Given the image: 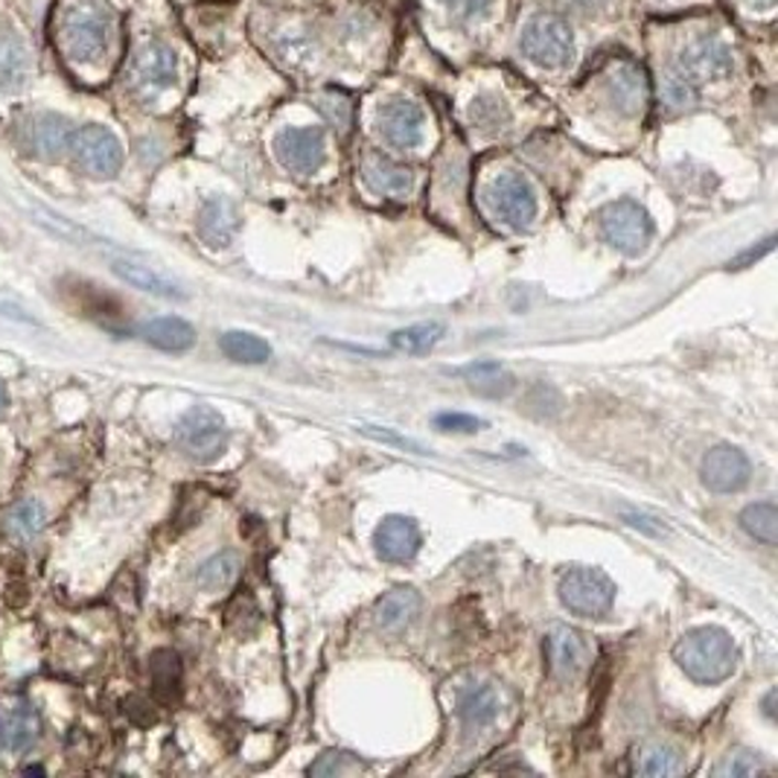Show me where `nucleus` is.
I'll use <instances>...</instances> for the list:
<instances>
[{"instance_id":"obj_1","label":"nucleus","mask_w":778,"mask_h":778,"mask_svg":"<svg viewBox=\"0 0 778 778\" xmlns=\"http://www.w3.org/2000/svg\"><path fill=\"white\" fill-rule=\"evenodd\" d=\"M673 659L700 686H717L737 668V647L726 629L697 627L673 645Z\"/></svg>"},{"instance_id":"obj_2","label":"nucleus","mask_w":778,"mask_h":778,"mask_svg":"<svg viewBox=\"0 0 778 778\" xmlns=\"http://www.w3.org/2000/svg\"><path fill=\"white\" fill-rule=\"evenodd\" d=\"M58 42L74 62H94L106 53L108 44V12L100 3H74L67 7Z\"/></svg>"},{"instance_id":"obj_3","label":"nucleus","mask_w":778,"mask_h":778,"mask_svg":"<svg viewBox=\"0 0 778 778\" xmlns=\"http://www.w3.org/2000/svg\"><path fill=\"white\" fill-rule=\"evenodd\" d=\"M175 443L184 456L199 464H210L228 449V426L224 417L210 406H193L175 423Z\"/></svg>"},{"instance_id":"obj_4","label":"nucleus","mask_w":778,"mask_h":778,"mask_svg":"<svg viewBox=\"0 0 778 778\" xmlns=\"http://www.w3.org/2000/svg\"><path fill=\"white\" fill-rule=\"evenodd\" d=\"M557 592L566 610L580 618H601L615 601V583L601 569H569Z\"/></svg>"},{"instance_id":"obj_5","label":"nucleus","mask_w":778,"mask_h":778,"mask_svg":"<svg viewBox=\"0 0 778 778\" xmlns=\"http://www.w3.org/2000/svg\"><path fill=\"white\" fill-rule=\"evenodd\" d=\"M522 53L539 67H566L574 56V35L560 15H537L522 33Z\"/></svg>"},{"instance_id":"obj_6","label":"nucleus","mask_w":778,"mask_h":778,"mask_svg":"<svg viewBox=\"0 0 778 778\" xmlns=\"http://www.w3.org/2000/svg\"><path fill=\"white\" fill-rule=\"evenodd\" d=\"M67 150L74 155L76 166L94 178H111L123 166V146L106 125H83V129L70 132Z\"/></svg>"},{"instance_id":"obj_7","label":"nucleus","mask_w":778,"mask_h":778,"mask_svg":"<svg viewBox=\"0 0 778 778\" xmlns=\"http://www.w3.org/2000/svg\"><path fill=\"white\" fill-rule=\"evenodd\" d=\"M598 222H601L604 240L610 242L613 249L624 251V254H638V251H645V245L650 242V237H654V222H650V216H647V210L633 199H622V201H613V205H606V208L601 210V216H598Z\"/></svg>"},{"instance_id":"obj_8","label":"nucleus","mask_w":778,"mask_h":778,"mask_svg":"<svg viewBox=\"0 0 778 778\" xmlns=\"http://www.w3.org/2000/svg\"><path fill=\"white\" fill-rule=\"evenodd\" d=\"M490 210L502 219L505 224L522 231L534 222L537 216V196L530 190V184L522 178L519 173H502L490 182L487 193H484Z\"/></svg>"},{"instance_id":"obj_9","label":"nucleus","mask_w":778,"mask_h":778,"mask_svg":"<svg viewBox=\"0 0 778 778\" xmlns=\"http://www.w3.org/2000/svg\"><path fill=\"white\" fill-rule=\"evenodd\" d=\"M688 83H712L732 74V51L714 35H700L679 53V70Z\"/></svg>"},{"instance_id":"obj_10","label":"nucleus","mask_w":778,"mask_h":778,"mask_svg":"<svg viewBox=\"0 0 778 778\" xmlns=\"http://www.w3.org/2000/svg\"><path fill=\"white\" fill-rule=\"evenodd\" d=\"M543 647H546L548 671L560 679H574L592 662V645L587 642V636L580 629L566 627V624H555L548 629Z\"/></svg>"},{"instance_id":"obj_11","label":"nucleus","mask_w":778,"mask_h":778,"mask_svg":"<svg viewBox=\"0 0 778 778\" xmlns=\"http://www.w3.org/2000/svg\"><path fill=\"white\" fill-rule=\"evenodd\" d=\"M700 475H703L705 487L714 493H735L749 481V458L737 447L721 443V447L705 452Z\"/></svg>"},{"instance_id":"obj_12","label":"nucleus","mask_w":778,"mask_h":778,"mask_svg":"<svg viewBox=\"0 0 778 778\" xmlns=\"http://www.w3.org/2000/svg\"><path fill=\"white\" fill-rule=\"evenodd\" d=\"M274 150H277L281 164L295 173H315V169H321L324 157H327L321 129H283L274 141Z\"/></svg>"},{"instance_id":"obj_13","label":"nucleus","mask_w":778,"mask_h":778,"mask_svg":"<svg viewBox=\"0 0 778 778\" xmlns=\"http://www.w3.org/2000/svg\"><path fill=\"white\" fill-rule=\"evenodd\" d=\"M423 546L420 528L408 516H385L373 530V548L385 563H408Z\"/></svg>"},{"instance_id":"obj_14","label":"nucleus","mask_w":778,"mask_h":778,"mask_svg":"<svg viewBox=\"0 0 778 778\" xmlns=\"http://www.w3.org/2000/svg\"><path fill=\"white\" fill-rule=\"evenodd\" d=\"M39 735H42V721H39V712H35L30 700L21 697V700L3 709V714H0V749L3 753H30L39 744Z\"/></svg>"},{"instance_id":"obj_15","label":"nucleus","mask_w":778,"mask_h":778,"mask_svg":"<svg viewBox=\"0 0 778 778\" xmlns=\"http://www.w3.org/2000/svg\"><path fill=\"white\" fill-rule=\"evenodd\" d=\"M423 108L412 100H391L380 111L382 138L397 150H415L423 141Z\"/></svg>"},{"instance_id":"obj_16","label":"nucleus","mask_w":778,"mask_h":778,"mask_svg":"<svg viewBox=\"0 0 778 778\" xmlns=\"http://www.w3.org/2000/svg\"><path fill=\"white\" fill-rule=\"evenodd\" d=\"M175 70H178V58L173 47L161 42L143 44L132 62V79L143 91H161L166 85H173Z\"/></svg>"},{"instance_id":"obj_17","label":"nucleus","mask_w":778,"mask_h":778,"mask_svg":"<svg viewBox=\"0 0 778 778\" xmlns=\"http://www.w3.org/2000/svg\"><path fill=\"white\" fill-rule=\"evenodd\" d=\"M362 182L380 196H408L415 187V173L385 155H371L362 161Z\"/></svg>"},{"instance_id":"obj_18","label":"nucleus","mask_w":778,"mask_h":778,"mask_svg":"<svg viewBox=\"0 0 778 778\" xmlns=\"http://www.w3.org/2000/svg\"><path fill=\"white\" fill-rule=\"evenodd\" d=\"M606 94H610V100H613V106L618 108L622 114H638V111L645 108L647 94H650L647 91L645 70L629 65V62L613 67V74L606 79Z\"/></svg>"},{"instance_id":"obj_19","label":"nucleus","mask_w":778,"mask_h":778,"mask_svg":"<svg viewBox=\"0 0 778 778\" xmlns=\"http://www.w3.org/2000/svg\"><path fill=\"white\" fill-rule=\"evenodd\" d=\"M420 613V595L412 587H397L385 592L373 606V622L385 633H397L408 627Z\"/></svg>"},{"instance_id":"obj_20","label":"nucleus","mask_w":778,"mask_h":778,"mask_svg":"<svg viewBox=\"0 0 778 778\" xmlns=\"http://www.w3.org/2000/svg\"><path fill=\"white\" fill-rule=\"evenodd\" d=\"M70 141V123L58 114H39L26 125V143L44 161H56L67 150Z\"/></svg>"},{"instance_id":"obj_21","label":"nucleus","mask_w":778,"mask_h":778,"mask_svg":"<svg viewBox=\"0 0 778 778\" xmlns=\"http://www.w3.org/2000/svg\"><path fill=\"white\" fill-rule=\"evenodd\" d=\"M502 712V697L493 686H470L464 694L458 697V717L464 723L467 732L487 728Z\"/></svg>"},{"instance_id":"obj_22","label":"nucleus","mask_w":778,"mask_h":778,"mask_svg":"<svg viewBox=\"0 0 778 778\" xmlns=\"http://www.w3.org/2000/svg\"><path fill=\"white\" fill-rule=\"evenodd\" d=\"M111 269H114L117 277H123L125 283H132L134 289L150 292V295H155V298H166V300L187 298L178 283L169 281V277H164V274L155 272V269H150V265L132 263V260H114V263H111Z\"/></svg>"},{"instance_id":"obj_23","label":"nucleus","mask_w":778,"mask_h":778,"mask_svg":"<svg viewBox=\"0 0 778 778\" xmlns=\"http://www.w3.org/2000/svg\"><path fill=\"white\" fill-rule=\"evenodd\" d=\"M237 224H240V216H237L231 199L213 196V199L205 201V208L199 213V233L208 245H228Z\"/></svg>"},{"instance_id":"obj_24","label":"nucleus","mask_w":778,"mask_h":778,"mask_svg":"<svg viewBox=\"0 0 778 778\" xmlns=\"http://www.w3.org/2000/svg\"><path fill=\"white\" fill-rule=\"evenodd\" d=\"M143 339L150 341L152 348L164 350V353H184L196 344V330L184 318L175 315H164V318H152L143 327Z\"/></svg>"},{"instance_id":"obj_25","label":"nucleus","mask_w":778,"mask_h":778,"mask_svg":"<svg viewBox=\"0 0 778 778\" xmlns=\"http://www.w3.org/2000/svg\"><path fill=\"white\" fill-rule=\"evenodd\" d=\"M682 770L677 749L665 744H647L638 746L633 755V772L636 776H650V778H665Z\"/></svg>"},{"instance_id":"obj_26","label":"nucleus","mask_w":778,"mask_h":778,"mask_svg":"<svg viewBox=\"0 0 778 778\" xmlns=\"http://www.w3.org/2000/svg\"><path fill=\"white\" fill-rule=\"evenodd\" d=\"M269 47H272L274 56H281L289 65H298V62H307L309 56H315V44L304 26L286 24L281 30H274L269 35Z\"/></svg>"},{"instance_id":"obj_27","label":"nucleus","mask_w":778,"mask_h":778,"mask_svg":"<svg viewBox=\"0 0 778 778\" xmlns=\"http://www.w3.org/2000/svg\"><path fill=\"white\" fill-rule=\"evenodd\" d=\"M219 348H222L224 357L242 364H263L272 359V348L260 336H254V332H224L222 339H219Z\"/></svg>"},{"instance_id":"obj_28","label":"nucleus","mask_w":778,"mask_h":778,"mask_svg":"<svg viewBox=\"0 0 778 778\" xmlns=\"http://www.w3.org/2000/svg\"><path fill=\"white\" fill-rule=\"evenodd\" d=\"M26 67H30V58H26L24 42L15 33L3 30L0 33V85L3 88L21 85L26 76Z\"/></svg>"},{"instance_id":"obj_29","label":"nucleus","mask_w":778,"mask_h":778,"mask_svg":"<svg viewBox=\"0 0 778 778\" xmlns=\"http://www.w3.org/2000/svg\"><path fill=\"white\" fill-rule=\"evenodd\" d=\"M470 388L481 397H505L507 391L514 388V376L496 362H481V364H470L464 371Z\"/></svg>"},{"instance_id":"obj_30","label":"nucleus","mask_w":778,"mask_h":778,"mask_svg":"<svg viewBox=\"0 0 778 778\" xmlns=\"http://www.w3.org/2000/svg\"><path fill=\"white\" fill-rule=\"evenodd\" d=\"M237 574H240V555L237 551H219L216 557H210L208 563H201L196 583L205 592H222L237 580Z\"/></svg>"},{"instance_id":"obj_31","label":"nucleus","mask_w":778,"mask_h":778,"mask_svg":"<svg viewBox=\"0 0 778 778\" xmlns=\"http://www.w3.org/2000/svg\"><path fill=\"white\" fill-rule=\"evenodd\" d=\"M443 324L438 321H426V324H412L406 330L391 332V344L399 353H429L440 339H443Z\"/></svg>"},{"instance_id":"obj_32","label":"nucleus","mask_w":778,"mask_h":778,"mask_svg":"<svg viewBox=\"0 0 778 778\" xmlns=\"http://www.w3.org/2000/svg\"><path fill=\"white\" fill-rule=\"evenodd\" d=\"M741 525H744L749 537L761 539L764 546H776L778 543V511L772 502H755V505L744 507Z\"/></svg>"},{"instance_id":"obj_33","label":"nucleus","mask_w":778,"mask_h":778,"mask_svg":"<svg viewBox=\"0 0 778 778\" xmlns=\"http://www.w3.org/2000/svg\"><path fill=\"white\" fill-rule=\"evenodd\" d=\"M152 682L161 700H175L182 691V659L173 650H157L152 656Z\"/></svg>"},{"instance_id":"obj_34","label":"nucleus","mask_w":778,"mask_h":778,"mask_svg":"<svg viewBox=\"0 0 778 778\" xmlns=\"http://www.w3.org/2000/svg\"><path fill=\"white\" fill-rule=\"evenodd\" d=\"M42 528H44V507H42V502H35V498H24V502H18V505L7 514L9 537L21 539V543L33 539Z\"/></svg>"},{"instance_id":"obj_35","label":"nucleus","mask_w":778,"mask_h":778,"mask_svg":"<svg viewBox=\"0 0 778 778\" xmlns=\"http://www.w3.org/2000/svg\"><path fill=\"white\" fill-rule=\"evenodd\" d=\"M470 117L472 123L484 129V132H498V129H505V125L511 123V111H507L505 102L493 97V94H484V97L472 102Z\"/></svg>"},{"instance_id":"obj_36","label":"nucleus","mask_w":778,"mask_h":778,"mask_svg":"<svg viewBox=\"0 0 778 778\" xmlns=\"http://www.w3.org/2000/svg\"><path fill=\"white\" fill-rule=\"evenodd\" d=\"M659 97H662V102L671 108V111H686V108H691L697 102L694 85L688 83L682 74H677V70H671V74L662 76Z\"/></svg>"},{"instance_id":"obj_37","label":"nucleus","mask_w":778,"mask_h":778,"mask_svg":"<svg viewBox=\"0 0 778 778\" xmlns=\"http://www.w3.org/2000/svg\"><path fill=\"white\" fill-rule=\"evenodd\" d=\"M318 108H321V114L327 117L341 134L348 132L350 123H353V102L341 91L321 94V97H318Z\"/></svg>"},{"instance_id":"obj_38","label":"nucleus","mask_w":778,"mask_h":778,"mask_svg":"<svg viewBox=\"0 0 778 778\" xmlns=\"http://www.w3.org/2000/svg\"><path fill=\"white\" fill-rule=\"evenodd\" d=\"M758 772H764V764L761 758H758L755 753H749V749H735V753H728L721 761V767H717V776H728V778H749V776H758Z\"/></svg>"},{"instance_id":"obj_39","label":"nucleus","mask_w":778,"mask_h":778,"mask_svg":"<svg viewBox=\"0 0 778 778\" xmlns=\"http://www.w3.org/2000/svg\"><path fill=\"white\" fill-rule=\"evenodd\" d=\"M435 426L440 431H458V435H472V431L484 429V420L472 415H461V412H447V415L435 417Z\"/></svg>"},{"instance_id":"obj_40","label":"nucleus","mask_w":778,"mask_h":778,"mask_svg":"<svg viewBox=\"0 0 778 778\" xmlns=\"http://www.w3.org/2000/svg\"><path fill=\"white\" fill-rule=\"evenodd\" d=\"M447 9L461 21H475V18H484L493 9L496 0H443Z\"/></svg>"},{"instance_id":"obj_41","label":"nucleus","mask_w":778,"mask_h":778,"mask_svg":"<svg viewBox=\"0 0 778 778\" xmlns=\"http://www.w3.org/2000/svg\"><path fill=\"white\" fill-rule=\"evenodd\" d=\"M362 431H364V435H368V438L382 440V443H394V447L412 449V452H423L420 443H415V440L403 438V435H394V431H391V429H380V426H362Z\"/></svg>"},{"instance_id":"obj_42","label":"nucleus","mask_w":778,"mask_h":778,"mask_svg":"<svg viewBox=\"0 0 778 778\" xmlns=\"http://www.w3.org/2000/svg\"><path fill=\"white\" fill-rule=\"evenodd\" d=\"M622 519L627 522L629 528L645 530V534H654V537H662V534H665V525H662V522L650 519V516H645V514H633V511H624Z\"/></svg>"},{"instance_id":"obj_43","label":"nucleus","mask_w":778,"mask_h":778,"mask_svg":"<svg viewBox=\"0 0 778 778\" xmlns=\"http://www.w3.org/2000/svg\"><path fill=\"white\" fill-rule=\"evenodd\" d=\"M772 237H767V240H761V245L758 249H746L741 257H735V260H728V269H746V265H753V263H758V260L764 257V254H770L772 251Z\"/></svg>"},{"instance_id":"obj_44","label":"nucleus","mask_w":778,"mask_h":778,"mask_svg":"<svg viewBox=\"0 0 778 778\" xmlns=\"http://www.w3.org/2000/svg\"><path fill=\"white\" fill-rule=\"evenodd\" d=\"M341 758H344V755H336V753L321 755V761L313 764L309 772H313V776H332V772L341 770Z\"/></svg>"},{"instance_id":"obj_45","label":"nucleus","mask_w":778,"mask_h":778,"mask_svg":"<svg viewBox=\"0 0 778 778\" xmlns=\"http://www.w3.org/2000/svg\"><path fill=\"white\" fill-rule=\"evenodd\" d=\"M7 406H9V391H7V382L0 380V417L7 415Z\"/></svg>"},{"instance_id":"obj_46","label":"nucleus","mask_w":778,"mask_h":778,"mask_svg":"<svg viewBox=\"0 0 778 778\" xmlns=\"http://www.w3.org/2000/svg\"><path fill=\"white\" fill-rule=\"evenodd\" d=\"M571 7H580V9H595V7H601L604 0H569Z\"/></svg>"},{"instance_id":"obj_47","label":"nucleus","mask_w":778,"mask_h":778,"mask_svg":"<svg viewBox=\"0 0 778 778\" xmlns=\"http://www.w3.org/2000/svg\"><path fill=\"white\" fill-rule=\"evenodd\" d=\"M744 3H749V7H755V9H772V7H776V0H744Z\"/></svg>"},{"instance_id":"obj_48","label":"nucleus","mask_w":778,"mask_h":778,"mask_svg":"<svg viewBox=\"0 0 778 778\" xmlns=\"http://www.w3.org/2000/svg\"><path fill=\"white\" fill-rule=\"evenodd\" d=\"M772 700H776V691H770L767 700H764V714H767V717H772Z\"/></svg>"}]
</instances>
